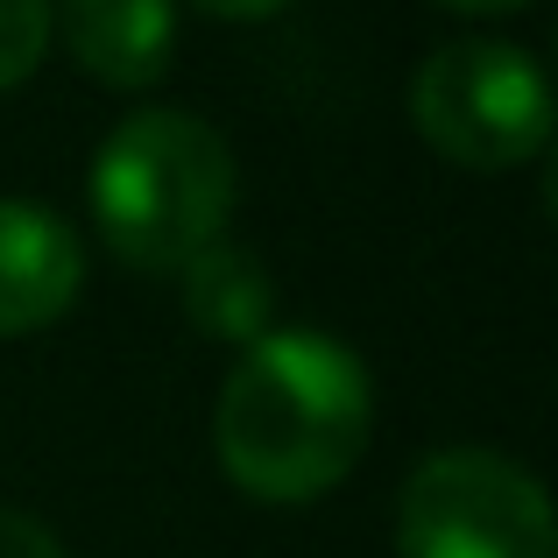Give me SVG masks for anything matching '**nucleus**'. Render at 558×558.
<instances>
[{
  "instance_id": "1",
  "label": "nucleus",
  "mask_w": 558,
  "mask_h": 558,
  "mask_svg": "<svg viewBox=\"0 0 558 558\" xmlns=\"http://www.w3.org/2000/svg\"><path fill=\"white\" fill-rule=\"evenodd\" d=\"M375 432V381L332 332H262L219 381L213 446L255 502H318Z\"/></svg>"
},
{
  "instance_id": "2",
  "label": "nucleus",
  "mask_w": 558,
  "mask_h": 558,
  "mask_svg": "<svg viewBox=\"0 0 558 558\" xmlns=\"http://www.w3.org/2000/svg\"><path fill=\"white\" fill-rule=\"evenodd\" d=\"M233 149L213 121L184 107H142L99 142L93 156V219L128 269L184 276L205 247L227 241Z\"/></svg>"
},
{
  "instance_id": "3",
  "label": "nucleus",
  "mask_w": 558,
  "mask_h": 558,
  "mask_svg": "<svg viewBox=\"0 0 558 558\" xmlns=\"http://www.w3.org/2000/svg\"><path fill=\"white\" fill-rule=\"evenodd\" d=\"M410 113H417V135L446 163L481 170V178L531 163L551 142L545 64L495 36H466L424 57L417 85H410Z\"/></svg>"
},
{
  "instance_id": "4",
  "label": "nucleus",
  "mask_w": 558,
  "mask_h": 558,
  "mask_svg": "<svg viewBox=\"0 0 558 558\" xmlns=\"http://www.w3.org/2000/svg\"><path fill=\"white\" fill-rule=\"evenodd\" d=\"M396 558H558L551 495L502 452L446 446L403 481Z\"/></svg>"
},
{
  "instance_id": "5",
  "label": "nucleus",
  "mask_w": 558,
  "mask_h": 558,
  "mask_svg": "<svg viewBox=\"0 0 558 558\" xmlns=\"http://www.w3.org/2000/svg\"><path fill=\"white\" fill-rule=\"evenodd\" d=\"M78 283V233L28 198H0V340H22V332H43L50 318H64Z\"/></svg>"
},
{
  "instance_id": "6",
  "label": "nucleus",
  "mask_w": 558,
  "mask_h": 558,
  "mask_svg": "<svg viewBox=\"0 0 558 558\" xmlns=\"http://www.w3.org/2000/svg\"><path fill=\"white\" fill-rule=\"evenodd\" d=\"M50 28L93 85L142 93L170 71L178 50V0H57Z\"/></svg>"
},
{
  "instance_id": "7",
  "label": "nucleus",
  "mask_w": 558,
  "mask_h": 558,
  "mask_svg": "<svg viewBox=\"0 0 558 558\" xmlns=\"http://www.w3.org/2000/svg\"><path fill=\"white\" fill-rule=\"evenodd\" d=\"M184 304L191 318H198L205 332H219V340H241L255 347L262 332H269V283H262V269L241 255V247H205L198 262L184 269Z\"/></svg>"
},
{
  "instance_id": "8",
  "label": "nucleus",
  "mask_w": 558,
  "mask_h": 558,
  "mask_svg": "<svg viewBox=\"0 0 558 558\" xmlns=\"http://www.w3.org/2000/svg\"><path fill=\"white\" fill-rule=\"evenodd\" d=\"M50 50V0H0V93L28 78Z\"/></svg>"
},
{
  "instance_id": "9",
  "label": "nucleus",
  "mask_w": 558,
  "mask_h": 558,
  "mask_svg": "<svg viewBox=\"0 0 558 558\" xmlns=\"http://www.w3.org/2000/svg\"><path fill=\"white\" fill-rule=\"evenodd\" d=\"M0 558H64L50 531H43L36 517H22V509H0Z\"/></svg>"
},
{
  "instance_id": "10",
  "label": "nucleus",
  "mask_w": 558,
  "mask_h": 558,
  "mask_svg": "<svg viewBox=\"0 0 558 558\" xmlns=\"http://www.w3.org/2000/svg\"><path fill=\"white\" fill-rule=\"evenodd\" d=\"M198 14H213V22H269V14H283L290 0H191Z\"/></svg>"
},
{
  "instance_id": "11",
  "label": "nucleus",
  "mask_w": 558,
  "mask_h": 558,
  "mask_svg": "<svg viewBox=\"0 0 558 558\" xmlns=\"http://www.w3.org/2000/svg\"><path fill=\"white\" fill-rule=\"evenodd\" d=\"M452 14H509V8H531V0H438Z\"/></svg>"
}]
</instances>
